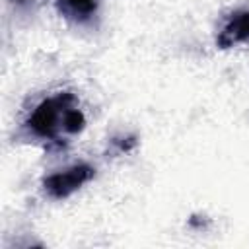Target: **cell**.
<instances>
[{"label":"cell","instance_id":"obj_1","mask_svg":"<svg viewBox=\"0 0 249 249\" xmlns=\"http://www.w3.org/2000/svg\"><path fill=\"white\" fill-rule=\"evenodd\" d=\"M89 177H91V169L88 165H74L62 173L51 175L45 181V189L56 198L68 196L72 191H76L80 185H84Z\"/></svg>","mask_w":249,"mask_h":249},{"label":"cell","instance_id":"obj_2","mask_svg":"<svg viewBox=\"0 0 249 249\" xmlns=\"http://www.w3.org/2000/svg\"><path fill=\"white\" fill-rule=\"evenodd\" d=\"M249 39V12L237 14L231 23L224 29V37L222 43H235V41H243Z\"/></svg>","mask_w":249,"mask_h":249}]
</instances>
